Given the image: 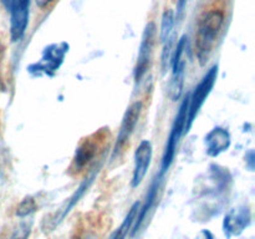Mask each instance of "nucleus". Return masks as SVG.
<instances>
[{
    "mask_svg": "<svg viewBox=\"0 0 255 239\" xmlns=\"http://www.w3.org/2000/svg\"><path fill=\"white\" fill-rule=\"evenodd\" d=\"M223 24L224 12L222 10H209L199 19L194 39V52L201 66L208 62Z\"/></svg>",
    "mask_w": 255,
    "mask_h": 239,
    "instance_id": "f257e3e1",
    "label": "nucleus"
},
{
    "mask_svg": "<svg viewBox=\"0 0 255 239\" xmlns=\"http://www.w3.org/2000/svg\"><path fill=\"white\" fill-rule=\"evenodd\" d=\"M188 102H189V94L187 95L186 99L182 101L181 106H179L178 114L174 117V121L172 123L171 131H169L168 138H167V143L164 146L163 156H162L161 161V169H159L158 174L164 177L169 167L173 163L174 156H176L177 147H178L181 137L186 133V123H187V116H188Z\"/></svg>",
    "mask_w": 255,
    "mask_h": 239,
    "instance_id": "f03ea898",
    "label": "nucleus"
},
{
    "mask_svg": "<svg viewBox=\"0 0 255 239\" xmlns=\"http://www.w3.org/2000/svg\"><path fill=\"white\" fill-rule=\"evenodd\" d=\"M187 45H188V39H187L186 35H183L177 42L176 47L173 49V54H172V76L168 85V95L172 101H178L183 94Z\"/></svg>",
    "mask_w": 255,
    "mask_h": 239,
    "instance_id": "7ed1b4c3",
    "label": "nucleus"
},
{
    "mask_svg": "<svg viewBox=\"0 0 255 239\" xmlns=\"http://www.w3.org/2000/svg\"><path fill=\"white\" fill-rule=\"evenodd\" d=\"M217 77H218V66L214 65L208 70L206 75L202 77L199 84L197 85L194 91L189 94V102H188V116H187V123H186V133L189 131V128L193 124L194 120L198 116L199 111H201L202 106L204 102L208 99L209 94L213 90L214 85L217 82Z\"/></svg>",
    "mask_w": 255,
    "mask_h": 239,
    "instance_id": "20e7f679",
    "label": "nucleus"
},
{
    "mask_svg": "<svg viewBox=\"0 0 255 239\" xmlns=\"http://www.w3.org/2000/svg\"><path fill=\"white\" fill-rule=\"evenodd\" d=\"M142 110H143V102L142 101H134L133 104L129 105L127 110L125 111L124 117H122V122L120 124L119 133H117L116 142H115L114 149L111 153V161H116L125 148L128 144L129 139H131L132 134H133L134 129H136L138 120L141 117Z\"/></svg>",
    "mask_w": 255,
    "mask_h": 239,
    "instance_id": "39448f33",
    "label": "nucleus"
},
{
    "mask_svg": "<svg viewBox=\"0 0 255 239\" xmlns=\"http://www.w3.org/2000/svg\"><path fill=\"white\" fill-rule=\"evenodd\" d=\"M99 169H100V164L95 166L94 168L90 171V173L87 174V177H85L84 181L80 183V186L77 187L76 191L72 193V196L69 197V199L65 202L64 206H62L61 208L56 212V213H54L52 216H50L49 218H47V221H45V226H44L45 232H51V231H54V229H56V227L59 226V224L61 223L65 218H66V216L72 211V208H74V207H76V204L79 203L80 199L85 196V193L87 192V189L91 187L92 182H94V179L96 178V174H97V172H99Z\"/></svg>",
    "mask_w": 255,
    "mask_h": 239,
    "instance_id": "423d86ee",
    "label": "nucleus"
},
{
    "mask_svg": "<svg viewBox=\"0 0 255 239\" xmlns=\"http://www.w3.org/2000/svg\"><path fill=\"white\" fill-rule=\"evenodd\" d=\"M154 42H156V24L153 21H149L144 27L143 34H142L138 56H137L136 66H134L133 77L136 82L141 81L148 71L152 54H153Z\"/></svg>",
    "mask_w": 255,
    "mask_h": 239,
    "instance_id": "0eeeda50",
    "label": "nucleus"
},
{
    "mask_svg": "<svg viewBox=\"0 0 255 239\" xmlns=\"http://www.w3.org/2000/svg\"><path fill=\"white\" fill-rule=\"evenodd\" d=\"M67 51H69V45L64 41L49 45L45 47L40 61L31 65L29 70L30 71L35 70V74H45L52 76V74L61 66Z\"/></svg>",
    "mask_w": 255,
    "mask_h": 239,
    "instance_id": "6e6552de",
    "label": "nucleus"
},
{
    "mask_svg": "<svg viewBox=\"0 0 255 239\" xmlns=\"http://www.w3.org/2000/svg\"><path fill=\"white\" fill-rule=\"evenodd\" d=\"M30 1L31 0H10L7 11L10 12V37L16 42L22 39L29 24Z\"/></svg>",
    "mask_w": 255,
    "mask_h": 239,
    "instance_id": "1a4fd4ad",
    "label": "nucleus"
},
{
    "mask_svg": "<svg viewBox=\"0 0 255 239\" xmlns=\"http://www.w3.org/2000/svg\"><path fill=\"white\" fill-rule=\"evenodd\" d=\"M153 148L148 139H143L134 152V166L131 177V187L137 188L143 182L152 162Z\"/></svg>",
    "mask_w": 255,
    "mask_h": 239,
    "instance_id": "9d476101",
    "label": "nucleus"
},
{
    "mask_svg": "<svg viewBox=\"0 0 255 239\" xmlns=\"http://www.w3.org/2000/svg\"><path fill=\"white\" fill-rule=\"evenodd\" d=\"M252 214L248 207H237L231 209L224 217L223 231L227 238L239 236L251 224Z\"/></svg>",
    "mask_w": 255,
    "mask_h": 239,
    "instance_id": "9b49d317",
    "label": "nucleus"
},
{
    "mask_svg": "<svg viewBox=\"0 0 255 239\" xmlns=\"http://www.w3.org/2000/svg\"><path fill=\"white\" fill-rule=\"evenodd\" d=\"M231 134L223 127H214L204 137L206 152L209 157H218L231 146Z\"/></svg>",
    "mask_w": 255,
    "mask_h": 239,
    "instance_id": "f8f14e48",
    "label": "nucleus"
},
{
    "mask_svg": "<svg viewBox=\"0 0 255 239\" xmlns=\"http://www.w3.org/2000/svg\"><path fill=\"white\" fill-rule=\"evenodd\" d=\"M163 179V176L161 174H157V177H154L153 182L149 186L148 192L146 194V198H144V204L138 209V213H137L136 219L133 222V226L131 228V236L133 237L134 234L138 232V229L141 228V226L143 224L144 219H146L147 214L148 212L151 211L152 207H153L154 202H156L157 196H158V191H159V186H161V181Z\"/></svg>",
    "mask_w": 255,
    "mask_h": 239,
    "instance_id": "ddd939ff",
    "label": "nucleus"
},
{
    "mask_svg": "<svg viewBox=\"0 0 255 239\" xmlns=\"http://www.w3.org/2000/svg\"><path fill=\"white\" fill-rule=\"evenodd\" d=\"M96 148L97 139L95 137H87L80 143L74 157L75 171H81L89 162L94 159L95 154H96Z\"/></svg>",
    "mask_w": 255,
    "mask_h": 239,
    "instance_id": "4468645a",
    "label": "nucleus"
},
{
    "mask_svg": "<svg viewBox=\"0 0 255 239\" xmlns=\"http://www.w3.org/2000/svg\"><path fill=\"white\" fill-rule=\"evenodd\" d=\"M139 206H141L139 202L133 203V206L131 207V209L128 211L127 216L125 217L124 222H122L121 226L116 229V232H115L111 239H126V237L128 236V233L131 232L132 226H133V222L134 219H136L137 213H138Z\"/></svg>",
    "mask_w": 255,
    "mask_h": 239,
    "instance_id": "2eb2a0df",
    "label": "nucleus"
},
{
    "mask_svg": "<svg viewBox=\"0 0 255 239\" xmlns=\"http://www.w3.org/2000/svg\"><path fill=\"white\" fill-rule=\"evenodd\" d=\"M174 25H176V21H174L173 10H164L161 19V30H159V40L162 44L174 39Z\"/></svg>",
    "mask_w": 255,
    "mask_h": 239,
    "instance_id": "dca6fc26",
    "label": "nucleus"
},
{
    "mask_svg": "<svg viewBox=\"0 0 255 239\" xmlns=\"http://www.w3.org/2000/svg\"><path fill=\"white\" fill-rule=\"evenodd\" d=\"M37 206L36 202L32 197L27 196L22 199L19 203V206L16 207V211H15V214H16L19 218H26V217L31 216L34 212H36Z\"/></svg>",
    "mask_w": 255,
    "mask_h": 239,
    "instance_id": "f3484780",
    "label": "nucleus"
},
{
    "mask_svg": "<svg viewBox=\"0 0 255 239\" xmlns=\"http://www.w3.org/2000/svg\"><path fill=\"white\" fill-rule=\"evenodd\" d=\"M31 233V222H22L12 233L10 239H29Z\"/></svg>",
    "mask_w": 255,
    "mask_h": 239,
    "instance_id": "a211bd4d",
    "label": "nucleus"
},
{
    "mask_svg": "<svg viewBox=\"0 0 255 239\" xmlns=\"http://www.w3.org/2000/svg\"><path fill=\"white\" fill-rule=\"evenodd\" d=\"M187 0H178L176 6V14H174V21H182L184 17V12H186Z\"/></svg>",
    "mask_w": 255,
    "mask_h": 239,
    "instance_id": "6ab92c4d",
    "label": "nucleus"
},
{
    "mask_svg": "<svg viewBox=\"0 0 255 239\" xmlns=\"http://www.w3.org/2000/svg\"><path fill=\"white\" fill-rule=\"evenodd\" d=\"M35 1H36V4H37V6L39 7H46L47 5L49 4H51L52 1H54V0H35Z\"/></svg>",
    "mask_w": 255,
    "mask_h": 239,
    "instance_id": "aec40b11",
    "label": "nucleus"
},
{
    "mask_svg": "<svg viewBox=\"0 0 255 239\" xmlns=\"http://www.w3.org/2000/svg\"><path fill=\"white\" fill-rule=\"evenodd\" d=\"M1 2H2V5H4L5 9L7 10V7H9V2H10V0H1Z\"/></svg>",
    "mask_w": 255,
    "mask_h": 239,
    "instance_id": "412c9836",
    "label": "nucleus"
},
{
    "mask_svg": "<svg viewBox=\"0 0 255 239\" xmlns=\"http://www.w3.org/2000/svg\"><path fill=\"white\" fill-rule=\"evenodd\" d=\"M2 179H4V174H2V169L1 167H0V183L2 182Z\"/></svg>",
    "mask_w": 255,
    "mask_h": 239,
    "instance_id": "4be33fe9",
    "label": "nucleus"
},
{
    "mask_svg": "<svg viewBox=\"0 0 255 239\" xmlns=\"http://www.w3.org/2000/svg\"><path fill=\"white\" fill-rule=\"evenodd\" d=\"M1 59H2V45L0 44V62H1Z\"/></svg>",
    "mask_w": 255,
    "mask_h": 239,
    "instance_id": "5701e85b",
    "label": "nucleus"
}]
</instances>
